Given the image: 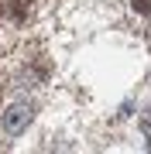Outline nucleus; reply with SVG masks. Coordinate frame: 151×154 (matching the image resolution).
<instances>
[{
  "mask_svg": "<svg viewBox=\"0 0 151 154\" xmlns=\"http://www.w3.org/2000/svg\"><path fill=\"white\" fill-rule=\"evenodd\" d=\"M31 113H34L31 103H11V106L4 110V130L11 134V137H17V134L31 123Z\"/></svg>",
  "mask_w": 151,
  "mask_h": 154,
  "instance_id": "obj_1",
  "label": "nucleus"
},
{
  "mask_svg": "<svg viewBox=\"0 0 151 154\" xmlns=\"http://www.w3.org/2000/svg\"><path fill=\"white\" fill-rule=\"evenodd\" d=\"M7 17L17 24V21H24L28 17V0H7Z\"/></svg>",
  "mask_w": 151,
  "mask_h": 154,
  "instance_id": "obj_2",
  "label": "nucleus"
},
{
  "mask_svg": "<svg viewBox=\"0 0 151 154\" xmlns=\"http://www.w3.org/2000/svg\"><path fill=\"white\" fill-rule=\"evenodd\" d=\"M127 4H131V11H137V14H151V0H127Z\"/></svg>",
  "mask_w": 151,
  "mask_h": 154,
  "instance_id": "obj_3",
  "label": "nucleus"
}]
</instances>
